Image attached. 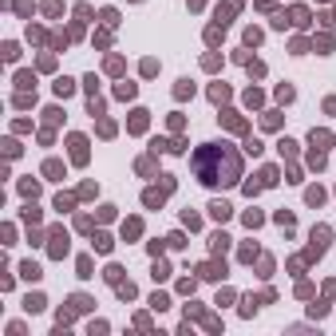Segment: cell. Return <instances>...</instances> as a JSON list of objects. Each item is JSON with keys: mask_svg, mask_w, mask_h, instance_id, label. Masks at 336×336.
<instances>
[{"mask_svg": "<svg viewBox=\"0 0 336 336\" xmlns=\"http://www.w3.org/2000/svg\"><path fill=\"white\" fill-rule=\"evenodd\" d=\"M210 245H214V253H225V249H229V237H225V233H214Z\"/></svg>", "mask_w": 336, "mask_h": 336, "instance_id": "cell-5", "label": "cell"}, {"mask_svg": "<svg viewBox=\"0 0 336 336\" xmlns=\"http://www.w3.org/2000/svg\"><path fill=\"white\" fill-rule=\"evenodd\" d=\"M210 214H214V222H225L233 210H229V202H214V206H210Z\"/></svg>", "mask_w": 336, "mask_h": 336, "instance_id": "cell-2", "label": "cell"}, {"mask_svg": "<svg viewBox=\"0 0 336 336\" xmlns=\"http://www.w3.org/2000/svg\"><path fill=\"white\" fill-rule=\"evenodd\" d=\"M194 170L206 186H233L241 178V159L233 147L225 143H206L198 155H194Z\"/></svg>", "mask_w": 336, "mask_h": 336, "instance_id": "cell-1", "label": "cell"}, {"mask_svg": "<svg viewBox=\"0 0 336 336\" xmlns=\"http://www.w3.org/2000/svg\"><path fill=\"white\" fill-rule=\"evenodd\" d=\"M210 95H214V103H222V99H229V87H225V83H218Z\"/></svg>", "mask_w": 336, "mask_h": 336, "instance_id": "cell-11", "label": "cell"}, {"mask_svg": "<svg viewBox=\"0 0 336 336\" xmlns=\"http://www.w3.org/2000/svg\"><path fill=\"white\" fill-rule=\"evenodd\" d=\"M202 277H225V265H218V261L202 265Z\"/></svg>", "mask_w": 336, "mask_h": 336, "instance_id": "cell-4", "label": "cell"}, {"mask_svg": "<svg viewBox=\"0 0 336 336\" xmlns=\"http://www.w3.org/2000/svg\"><path fill=\"white\" fill-rule=\"evenodd\" d=\"M245 225H249V229H253V225H261V214H257V210H249V214H245Z\"/></svg>", "mask_w": 336, "mask_h": 336, "instance_id": "cell-16", "label": "cell"}, {"mask_svg": "<svg viewBox=\"0 0 336 336\" xmlns=\"http://www.w3.org/2000/svg\"><path fill=\"white\" fill-rule=\"evenodd\" d=\"M147 127V111H135V119H131V131H143Z\"/></svg>", "mask_w": 336, "mask_h": 336, "instance_id": "cell-10", "label": "cell"}, {"mask_svg": "<svg viewBox=\"0 0 336 336\" xmlns=\"http://www.w3.org/2000/svg\"><path fill=\"white\" fill-rule=\"evenodd\" d=\"M174 95H178V99H186V95H194V83H190V79H182V83L174 87Z\"/></svg>", "mask_w": 336, "mask_h": 336, "instance_id": "cell-6", "label": "cell"}, {"mask_svg": "<svg viewBox=\"0 0 336 336\" xmlns=\"http://www.w3.org/2000/svg\"><path fill=\"white\" fill-rule=\"evenodd\" d=\"M151 305H155V309H159V313H163V309H167L170 301H167V297H163V293H155V297H151Z\"/></svg>", "mask_w": 336, "mask_h": 336, "instance_id": "cell-14", "label": "cell"}, {"mask_svg": "<svg viewBox=\"0 0 336 336\" xmlns=\"http://www.w3.org/2000/svg\"><path fill=\"white\" fill-rule=\"evenodd\" d=\"M245 103H253V107H257V103H261V91H257V87H249V91H245Z\"/></svg>", "mask_w": 336, "mask_h": 336, "instance_id": "cell-13", "label": "cell"}, {"mask_svg": "<svg viewBox=\"0 0 336 336\" xmlns=\"http://www.w3.org/2000/svg\"><path fill=\"white\" fill-rule=\"evenodd\" d=\"M273 182H277V170L265 167V170H261V186H273Z\"/></svg>", "mask_w": 336, "mask_h": 336, "instance_id": "cell-9", "label": "cell"}, {"mask_svg": "<svg viewBox=\"0 0 336 336\" xmlns=\"http://www.w3.org/2000/svg\"><path fill=\"white\" fill-rule=\"evenodd\" d=\"M277 99H281V103H289V99H293V87H285V83H281V87H277Z\"/></svg>", "mask_w": 336, "mask_h": 336, "instance_id": "cell-15", "label": "cell"}, {"mask_svg": "<svg viewBox=\"0 0 336 336\" xmlns=\"http://www.w3.org/2000/svg\"><path fill=\"white\" fill-rule=\"evenodd\" d=\"M305 198H309V206H321V202H325V190H321V186H313Z\"/></svg>", "mask_w": 336, "mask_h": 336, "instance_id": "cell-7", "label": "cell"}, {"mask_svg": "<svg viewBox=\"0 0 336 336\" xmlns=\"http://www.w3.org/2000/svg\"><path fill=\"white\" fill-rule=\"evenodd\" d=\"M135 95V83H119V99H131Z\"/></svg>", "mask_w": 336, "mask_h": 336, "instance_id": "cell-12", "label": "cell"}, {"mask_svg": "<svg viewBox=\"0 0 336 336\" xmlns=\"http://www.w3.org/2000/svg\"><path fill=\"white\" fill-rule=\"evenodd\" d=\"M245 44L257 48V44H261V32H257V28H245Z\"/></svg>", "mask_w": 336, "mask_h": 336, "instance_id": "cell-8", "label": "cell"}, {"mask_svg": "<svg viewBox=\"0 0 336 336\" xmlns=\"http://www.w3.org/2000/svg\"><path fill=\"white\" fill-rule=\"evenodd\" d=\"M225 127H229V131H245V119L233 115V111H225Z\"/></svg>", "mask_w": 336, "mask_h": 336, "instance_id": "cell-3", "label": "cell"}]
</instances>
